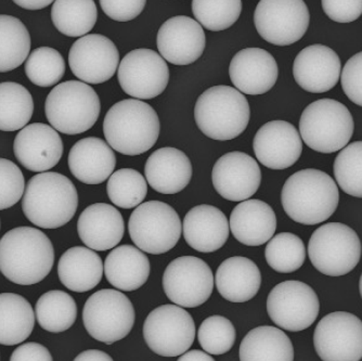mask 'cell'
<instances>
[{
  "instance_id": "9",
  "label": "cell",
  "mask_w": 362,
  "mask_h": 361,
  "mask_svg": "<svg viewBox=\"0 0 362 361\" xmlns=\"http://www.w3.org/2000/svg\"><path fill=\"white\" fill-rule=\"evenodd\" d=\"M181 230L177 212L160 201L139 204L128 220L130 239L137 248L149 254L170 252L178 243Z\"/></svg>"
},
{
  "instance_id": "7",
  "label": "cell",
  "mask_w": 362,
  "mask_h": 361,
  "mask_svg": "<svg viewBox=\"0 0 362 361\" xmlns=\"http://www.w3.org/2000/svg\"><path fill=\"white\" fill-rule=\"evenodd\" d=\"M353 115L346 105L320 99L307 105L300 120L303 142L317 152L330 154L346 147L354 134Z\"/></svg>"
},
{
  "instance_id": "38",
  "label": "cell",
  "mask_w": 362,
  "mask_h": 361,
  "mask_svg": "<svg viewBox=\"0 0 362 361\" xmlns=\"http://www.w3.org/2000/svg\"><path fill=\"white\" fill-rule=\"evenodd\" d=\"M268 265L276 273H291L298 270L306 260V248L300 236L281 232L272 236L265 250Z\"/></svg>"
},
{
  "instance_id": "32",
  "label": "cell",
  "mask_w": 362,
  "mask_h": 361,
  "mask_svg": "<svg viewBox=\"0 0 362 361\" xmlns=\"http://www.w3.org/2000/svg\"><path fill=\"white\" fill-rule=\"evenodd\" d=\"M241 361H293L290 338L276 326H262L246 334L240 345Z\"/></svg>"
},
{
  "instance_id": "44",
  "label": "cell",
  "mask_w": 362,
  "mask_h": 361,
  "mask_svg": "<svg viewBox=\"0 0 362 361\" xmlns=\"http://www.w3.org/2000/svg\"><path fill=\"white\" fill-rule=\"evenodd\" d=\"M24 191L25 179L20 167L12 161L0 159V211L16 205Z\"/></svg>"
},
{
  "instance_id": "28",
  "label": "cell",
  "mask_w": 362,
  "mask_h": 361,
  "mask_svg": "<svg viewBox=\"0 0 362 361\" xmlns=\"http://www.w3.org/2000/svg\"><path fill=\"white\" fill-rule=\"evenodd\" d=\"M229 226L240 243L259 246L267 243L274 236L276 216L266 202L247 199L231 212Z\"/></svg>"
},
{
  "instance_id": "30",
  "label": "cell",
  "mask_w": 362,
  "mask_h": 361,
  "mask_svg": "<svg viewBox=\"0 0 362 361\" xmlns=\"http://www.w3.org/2000/svg\"><path fill=\"white\" fill-rule=\"evenodd\" d=\"M105 278L119 291L133 292L140 289L150 276L149 258L137 246H117L105 258Z\"/></svg>"
},
{
  "instance_id": "41",
  "label": "cell",
  "mask_w": 362,
  "mask_h": 361,
  "mask_svg": "<svg viewBox=\"0 0 362 361\" xmlns=\"http://www.w3.org/2000/svg\"><path fill=\"white\" fill-rule=\"evenodd\" d=\"M26 76L34 85L52 87L62 79L65 62L62 55L50 47H40L28 56L24 67Z\"/></svg>"
},
{
  "instance_id": "26",
  "label": "cell",
  "mask_w": 362,
  "mask_h": 361,
  "mask_svg": "<svg viewBox=\"0 0 362 361\" xmlns=\"http://www.w3.org/2000/svg\"><path fill=\"white\" fill-rule=\"evenodd\" d=\"M73 176L86 185H100L109 179L117 166L113 149L98 137L78 140L71 149L68 159Z\"/></svg>"
},
{
  "instance_id": "51",
  "label": "cell",
  "mask_w": 362,
  "mask_h": 361,
  "mask_svg": "<svg viewBox=\"0 0 362 361\" xmlns=\"http://www.w3.org/2000/svg\"><path fill=\"white\" fill-rule=\"evenodd\" d=\"M179 361H214L213 357L209 356V353L202 350H187L184 354L180 355Z\"/></svg>"
},
{
  "instance_id": "8",
  "label": "cell",
  "mask_w": 362,
  "mask_h": 361,
  "mask_svg": "<svg viewBox=\"0 0 362 361\" xmlns=\"http://www.w3.org/2000/svg\"><path fill=\"white\" fill-rule=\"evenodd\" d=\"M362 246L355 230L341 222H329L315 230L308 244L311 264L325 276H345L355 269Z\"/></svg>"
},
{
  "instance_id": "37",
  "label": "cell",
  "mask_w": 362,
  "mask_h": 361,
  "mask_svg": "<svg viewBox=\"0 0 362 361\" xmlns=\"http://www.w3.org/2000/svg\"><path fill=\"white\" fill-rule=\"evenodd\" d=\"M34 113V100L21 84L0 83V130L16 132L28 125Z\"/></svg>"
},
{
  "instance_id": "24",
  "label": "cell",
  "mask_w": 362,
  "mask_h": 361,
  "mask_svg": "<svg viewBox=\"0 0 362 361\" xmlns=\"http://www.w3.org/2000/svg\"><path fill=\"white\" fill-rule=\"evenodd\" d=\"M81 242L95 251L115 248L125 234V222L119 210L107 203H95L83 211L77 222Z\"/></svg>"
},
{
  "instance_id": "34",
  "label": "cell",
  "mask_w": 362,
  "mask_h": 361,
  "mask_svg": "<svg viewBox=\"0 0 362 361\" xmlns=\"http://www.w3.org/2000/svg\"><path fill=\"white\" fill-rule=\"evenodd\" d=\"M52 19L63 35L84 36L97 23V6L93 0H54Z\"/></svg>"
},
{
  "instance_id": "35",
  "label": "cell",
  "mask_w": 362,
  "mask_h": 361,
  "mask_svg": "<svg viewBox=\"0 0 362 361\" xmlns=\"http://www.w3.org/2000/svg\"><path fill=\"white\" fill-rule=\"evenodd\" d=\"M30 51V36L21 20L0 14V73L23 64Z\"/></svg>"
},
{
  "instance_id": "27",
  "label": "cell",
  "mask_w": 362,
  "mask_h": 361,
  "mask_svg": "<svg viewBox=\"0 0 362 361\" xmlns=\"http://www.w3.org/2000/svg\"><path fill=\"white\" fill-rule=\"evenodd\" d=\"M144 175L156 193L176 195L190 183L192 164L182 151L170 147L160 148L146 160Z\"/></svg>"
},
{
  "instance_id": "33",
  "label": "cell",
  "mask_w": 362,
  "mask_h": 361,
  "mask_svg": "<svg viewBox=\"0 0 362 361\" xmlns=\"http://www.w3.org/2000/svg\"><path fill=\"white\" fill-rule=\"evenodd\" d=\"M35 314L28 299L14 293L0 294V344L14 346L28 340L35 326Z\"/></svg>"
},
{
  "instance_id": "6",
  "label": "cell",
  "mask_w": 362,
  "mask_h": 361,
  "mask_svg": "<svg viewBox=\"0 0 362 361\" xmlns=\"http://www.w3.org/2000/svg\"><path fill=\"white\" fill-rule=\"evenodd\" d=\"M101 103L95 89L85 81L59 84L45 103L47 120L54 130L65 134H78L90 130L99 115Z\"/></svg>"
},
{
  "instance_id": "52",
  "label": "cell",
  "mask_w": 362,
  "mask_h": 361,
  "mask_svg": "<svg viewBox=\"0 0 362 361\" xmlns=\"http://www.w3.org/2000/svg\"><path fill=\"white\" fill-rule=\"evenodd\" d=\"M359 290H360V294H361V297H362V275H361V277H360Z\"/></svg>"
},
{
  "instance_id": "14",
  "label": "cell",
  "mask_w": 362,
  "mask_h": 361,
  "mask_svg": "<svg viewBox=\"0 0 362 361\" xmlns=\"http://www.w3.org/2000/svg\"><path fill=\"white\" fill-rule=\"evenodd\" d=\"M214 278L211 267L195 256H181L166 267L163 275V289L168 299L185 308L203 305L213 293Z\"/></svg>"
},
{
  "instance_id": "42",
  "label": "cell",
  "mask_w": 362,
  "mask_h": 361,
  "mask_svg": "<svg viewBox=\"0 0 362 361\" xmlns=\"http://www.w3.org/2000/svg\"><path fill=\"white\" fill-rule=\"evenodd\" d=\"M334 176L344 193L362 197V142L341 149L334 161Z\"/></svg>"
},
{
  "instance_id": "15",
  "label": "cell",
  "mask_w": 362,
  "mask_h": 361,
  "mask_svg": "<svg viewBox=\"0 0 362 361\" xmlns=\"http://www.w3.org/2000/svg\"><path fill=\"white\" fill-rule=\"evenodd\" d=\"M124 93L140 100H149L164 93L170 81L165 59L151 49H135L124 57L117 71Z\"/></svg>"
},
{
  "instance_id": "3",
  "label": "cell",
  "mask_w": 362,
  "mask_h": 361,
  "mask_svg": "<svg viewBox=\"0 0 362 361\" xmlns=\"http://www.w3.org/2000/svg\"><path fill=\"white\" fill-rule=\"evenodd\" d=\"M78 193L74 183L56 171L32 177L24 191L22 210L36 227L57 229L66 225L76 213Z\"/></svg>"
},
{
  "instance_id": "36",
  "label": "cell",
  "mask_w": 362,
  "mask_h": 361,
  "mask_svg": "<svg viewBox=\"0 0 362 361\" xmlns=\"http://www.w3.org/2000/svg\"><path fill=\"white\" fill-rule=\"evenodd\" d=\"M35 316L45 331L61 333L70 329L77 318V305L66 292L49 291L38 299Z\"/></svg>"
},
{
  "instance_id": "31",
  "label": "cell",
  "mask_w": 362,
  "mask_h": 361,
  "mask_svg": "<svg viewBox=\"0 0 362 361\" xmlns=\"http://www.w3.org/2000/svg\"><path fill=\"white\" fill-rule=\"evenodd\" d=\"M103 271L101 257L87 246H74L65 251L58 264L61 283L77 293L97 287L103 279Z\"/></svg>"
},
{
  "instance_id": "25",
  "label": "cell",
  "mask_w": 362,
  "mask_h": 361,
  "mask_svg": "<svg viewBox=\"0 0 362 361\" xmlns=\"http://www.w3.org/2000/svg\"><path fill=\"white\" fill-rule=\"evenodd\" d=\"M182 232L185 240L193 250L216 252L229 238V222L221 210L202 204L191 209L185 216Z\"/></svg>"
},
{
  "instance_id": "50",
  "label": "cell",
  "mask_w": 362,
  "mask_h": 361,
  "mask_svg": "<svg viewBox=\"0 0 362 361\" xmlns=\"http://www.w3.org/2000/svg\"><path fill=\"white\" fill-rule=\"evenodd\" d=\"M16 5L26 10H40L52 5L54 0H12Z\"/></svg>"
},
{
  "instance_id": "39",
  "label": "cell",
  "mask_w": 362,
  "mask_h": 361,
  "mask_svg": "<svg viewBox=\"0 0 362 361\" xmlns=\"http://www.w3.org/2000/svg\"><path fill=\"white\" fill-rule=\"evenodd\" d=\"M107 193L114 205L121 209H135L148 195V183L139 171L122 168L109 177Z\"/></svg>"
},
{
  "instance_id": "46",
  "label": "cell",
  "mask_w": 362,
  "mask_h": 361,
  "mask_svg": "<svg viewBox=\"0 0 362 361\" xmlns=\"http://www.w3.org/2000/svg\"><path fill=\"white\" fill-rule=\"evenodd\" d=\"M323 11L337 23H351L362 14V0H321Z\"/></svg>"
},
{
  "instance_id": "13",
  "label": "cell",
  "mask_w": 362,
  "mask_h": 361,
  "mask_svg": "<svg viewBox=\"0 0 362 361\" xmlns=\"http://www.w3.org/2000/svg\"><path fill=\"white\" fill-rule=\"evenodd\" d=\"M270 319L281 329L300 332L316 321L320 302L316 292L302 281H284L270 291L267 299Z\"/></svg>"
},
{
  "instance_id": "18",
  "label": "cell",
  "mask_w": 362,
  "mask_h": 361,
  "mask_svg": "<svg viewBox=\"0 0 362 361\" xmlns=\"http://www.w3.org/2000/svg\"><path fill=\"white\" fill-rule=\"evenodd\" d=\"M215 190L228 201L251 199L262 183V171L255 159L240 151L226 153L211 171Z\"/></svg>"
},
{
  "instance_id": "47",
  "label": "cell",
  "mask_w": 362,
  "mask_h": 361,
  "mask_svg": "<svg viewBox=\"0 0 362 361\" xmlns=\"http://www.w3.org/2000/svg\"><path fill=\"white\" fill-rule=\"evenodd\" d=\"M103 12L110 19L128 22L136 19L144 11L146 0H99Z\"/></svg>"
},
{
  "instance_id": "48",
  "label": "cell",
  "mask_w": 362,
  "mask_h": 361,
  "mask_svg": "<svg viewBox=\"0 0 362 361\" xmlns=\"http://www.w3.org/2000/svg\"><path fill=\"white\" fill-rule=\"evenodd\" d=\"M11 361H52V354L42 344L25 343L19 346L10 357Z\"/></svg>"
},
{
  "instance_id": "11",
  "label": "cell",
  "mask_w": 362,
  "mask_h": 361,
  "mask_svg": "<svg viewBox=\"0 0 362 361\" xmlns=\"http://www.w3.org/2000/svg\"><path fill=\"white\" fill-rule=\"evenodd\" d=\"M146 345L163 357H179L189 350L195 338L192 316L181 306L162 305L146 317L144 324Z\"/></svg>"
},
{
  "instance_id": "10",
  "label": "cell",
  "mask_w": 362,
  "mask_h": 361,
  "mask_svg": "<svg viewBox=\"0 0 362 361\" xmlns=\"http://www.w3.org/2000/svg\"><path fill=\"white\" fill-rule=\"evenodd\" d=\"M135 308L117 290L95 292L85 304L83 321L91 338L111 345L125 338L135 324Z\"/></svg>"
},
{
  "instance_id": "17",
  "label": "cell",
  "mask_w": 362,
  "mask_h": 361,
  "mask_svg": "<svg viewBox=\"0 0 362 361\" xmlns=\"http://www.w3.org/2000/svg\"><path fill=\"white\" fill-rule=\"evenodd\" d=\"M119 54L107 36L90 34L77 40L69 52V65L73 74L87 84L105 83L117 72Z\"/></svg>"
},
{
  "instance_id": "43",
  "label": "cell",
  "mask_w": 362,
  "mask_h": 361,
  "mask_svg": "<svg viewBox=\"0 0 362 361\" xmlns=\"http://www.w3.org/2000/svg\"><path fill=\"white\" fill-rule=\"evenodd\" d=\"M235 326L223 316H211L199 328L197 338L201 348L209 355H223L231 350L235 343Z\"/></svg>"
},
{
  "instance_id": "4",
  "label": "cell",
  "mask_w": 362,
  "mask_h": 361,
  "mask_svg": "<svg viewBox=\"0 0 362 361\" xmlns=\"http://www.w3.org/2000/svg\"><path fill=\"white\" fill-rule=\"evenodd\" d=\"M160 130L156 110L136 98L112 105L103 120L107 144L124 156H140L153 148Z\"/></svg>"
},
{
  "instance_id": "12",
  "label": "cell",
  "mask_w": 362,
  "mask_h": 361,
  "mask_svg": "<svg viewBox=\"0 0 362 361\" xmlns=\"http://www.w3.org/2000/svg\"><path fill=\"white\" fill-rule=\"evenodd\" d=\"M309 22L304 0H260L254 12L260 38L276 46H290L302 40Z\"/></svg>"
},
{
  "instance_id": "22",
  "label": "cell",
  "mask_w": 362,
  "mask_h": 361,
  "mask_svg": "<svg viewBox=\"0 0 362 361\" xmlns=\"http://www.w3.org/2000/svg\"><path fill=\"white\" fill-rule=\"evenodd\" d=\"M341 72L339 57L333 49L323 45H311L303 49L293 64L295 81L311 93H327L334 88Z\"/></svg>"
},
{
  "instance_id": "45",
  "label": "cell",
  "mask_w": 362,
  "mask_h": 361,
  "mask_svg": "<svg viewBox=\"0 0 362 361\" xmlns=\"http://www.w3.org/2000/svg\"><path fill=\"white\" fill-rule=\"evenodd\" d=\"M341 84L349 99L362 107V51L347 61L341 71Z\"/></svg>"
},
{
  "instance_id": "5",
  "label": "cell",
  "mask_w": 362,
  "mask_h": 361,
  "mask_svg": "<svg viewBox=\"0 0 362 361\" xmlns=\"http://www.w3.org/2000/svg\"><path fill=\"white\" fill-rule=\"evenodd\" d=\"M195 123L211 139L227 142L239 137L251 118V108L243 93L230 86H214L197 98Z\"/></svg>"
},
{
  "instance_id": "19",
  "label": "cell",
  "mask_w": 362,
  "mask_h": 361,
  "mask_svg": "<svg viewBox=\"0 0 362 361\" xmlns=\"http://www.w3.org/2000/svg\"><path fill=\"white\" fill-rule=\"evenodd\" d=\"M253 149L260 164L270 169H286L300 160L303 139L292 124L272 120L256 132Z\"/></svg>"
},
{
  "instance_id": "21",
  "label": "cell",
  "mask_w": 362,
  "mask_h": 361,
  "mask_svg": "<svg viewBox=\"0 0 362 361\" xmlns=\"http://www.w3.org/2000/svg\"><path fill=\"white\" fill-rule=\"evenodd\" d=\"M62 139L52 126L34 123L22 128L14 139L13 151L22 166L34 173L54 168L63 156Z\"/></svg>"
},
{
  "instance_id": "29",
  "label": "cell",
  "mask_w": 362,
  "mask_h": 361,
  "mask_svg": "<svg viewBox=\"0 0 362 361\" xmlns=\"http://www.w3.org/2000/svg\"><path fill=\"white\" fill-rule=\"evenodd\" d=\"M215 282L219 294L231 303H245L256 297L262 285L257 265L243 256H233L221 263Z\"/></svg>"
},
{
  "instance_id": "20",
  "label": "cell",
  "mask_w": 362,
  "mask_h": 361,
  "mask_svg": "<svg viewBox=\"0 0 362 361\" xmlns=\"http://www.w3.org/2000/svg\"><path fill=\"white\" fill-rule=\"evenodd\" d=\"M158 52L174 65L195 62L204 52L203 26L186 16H173L160 26L156 38Z\"/></svg>"
},
{
  "instance_id": "1",
  "label": "cell",
  "mask_w": 362,
  "mask_h": 361,
  "mask_svg": "<svg viewBox=\"0 0 362 361\" xmlns=\"http://www.w3.org/2000/svg\"><path fill=\"white\" fill-rule=\"evenodd\" d=\"M54 264V246L42 230L16 227L0 239V273L16 285L42 282Z\"/></svg>"
},
{
  "instance_id": "2",
  "label": "cell",
  "mask_w": 362,
  "mask_h": 361,
  "mask_svg": "<svg viewBox=\"0 0 362 361\" xmlns=\"http://www.w3.org/2000/svg\"><path fill=\"white\" fill-rule=\"evenodd\" d=\"M339 201L337 183L319 169L296 171L282 188L281 202L286 215L302 225H318L329 219Z\"/></svg>"
},
{
  "instance_id": "49",
  "label": "cell",
  "mask_w": 362,
  "mask_h": 361,
  "mask_svg": "<svg viewBox=\"0 0 362 361\" xmlns=\"http://www.w3.org/2000/svg\"><path fill=\"white\" fill-rule=\"evenodd\" d=\"M75 361H112L113 358L110 357L107 353L98 350H85L81 353L78 356L75 357Z\"/></svg>"
},
{
  "instance_id": "23",
  "label": "cell",
  "mask_w": 362,
  "mask_h": 361,
  "mask_svg": "<svg viewBox=\"0 0 362 361\" xmlns=\"http://www.w3.org/2000/svg\"><path fill=\"white\" fill-rule=\"evenodd\" d=\"M229 75L235 88L242 93L264 95L276 85L278 64L265 49L245 48L235 54L230 62Z\"/></svg>"
},
{
  "instance_id": "16",
  "label": "cell",
  "mask_w": 362,
  "mask_h": 361,
  "mask_svg": "<svg viewBox=\"0 0 362 361\" xmlns=\"http://www.w3.org/2000/svg\"><path fill=\"white\" fill-rule=\"evenodd\" d=\"M314 345L323 361L361 360V320L346 311L325 316L315 329Z\"/></svg>"
},
{
  "instance_id": "40",
  "label": "cell",
  "mask_w": 362,
  "mask_h": 361,
  "mask_svg": "<svg viewBox=\"0 0 362 361\" xmlns=\"http://www.w3.org/2000/svg\"><path fill=\"white\" fill-rule=\"evenodd\" d=\"M242 8V0H192L193 16L211 32L231 28L239 20Z\"/></svg>"
}]
</instances>
